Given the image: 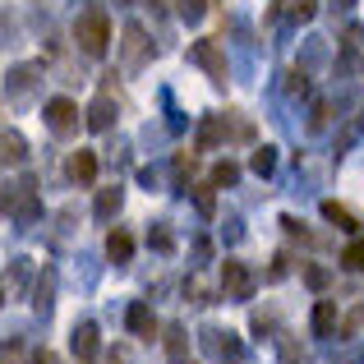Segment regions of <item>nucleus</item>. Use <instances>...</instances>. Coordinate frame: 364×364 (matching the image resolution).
Listing matches in <instances>:
<instances>
[{"label": "nucleus", "mask_w": 364, "mask_h": 364, "mask_svg": "<svg viewBox=\"0 0 364 364\" xmlns=\"http://www.w3.org/2000/svg\"><path fill=\"white\" fill-rule=\"evenodd\" d=\"M65 171H70V180H74V185H92V180H97V152H92V148L70 152Z\"/></svg>", "instance_id": "obj_5"}, {"label": "nucleus", "mask_w": 364, "mask_h": 364, "mask_svg": "<svg viewBox=\"0 0 364 364\" xmlns=\"http://www.w3.org/2000/svg\"><path fill=\"white\" fill-rule=\"evenodd\" d=\"M208 337V350H213L217 360H235L240 355V341H235V332H203Z\"/></svg>", "instance_id": "obj_12"}, {"label": "nucleus", "mask_w": 364, "mask_h": 364, "mask_svg": "<svg viewBox=\"0 0 364 364\" xmlns=\"http://www.w3.org/2000/svg\"><path fill=\"white\" fill-rule=\"evenodd\" d=\"M222 139H226V120H222V116H208L203 124H198V148H203V152L217 148Z\"/></svg>", "instance_id": "obj_13"}, {"label": "nucleus", "mask_w": 364, "mask_h": 364, "mask_svg": "<svg viewBox=\"0 0 364 364\" xmlns=\"http://www.w3.org/2000/svg\"><path fill=\"white\" fill-rule=\"evenodd\" d=\"M0 295H5V291H0Z\"/></svg>", "instance_id": "obj_31"}, {"label": "nucleus", "mask_w": 364, "mask_h": 364, "mask_svg": "<svg viewBox=\"0 0 364 364\" xmlns=\"http://www.w3.org/2000/svg\"><path fill=\"white\" fill-rule=\"evenodd\" d=\"M304 282H309V286H318V291H323V286H328V272H323V267H309V272H304Z\"/></svg>", "instance_id": "obj_26"}, {"label": "nucleus", "mask_w": 364, "mask_h": 364, "mask_svg": "<svg viewBox=\"0 0 364 364\" xmlns=\"http://www.w3.org/2000/svg\"><path fill=\"white\" fill-rule=\"evenodd\" d=\"M189 60H194V65H203V70L213 74L217 83H226V55H222V46H217L213 37H203V42H194V46H189Z\"/></svg>", "instance_id": "obj_4"}, {"label": "nucleus", "mask_w": 364, "mask_h": 364, "mask_svg": "<svg viewBox=\"0 0 364 364\" xmlns=\"http://www.w3.org/2000/svg\"><path fill=\"white\" fill-rule=\"evenodd\" d=\"M304 88H309V83H304V74H300V70L286 74V92H304Z\"/></svg>", "instance_id": "obj_24"}, {"label": "nucleus", "mask_w": 364, "mask_h": 364, "mask_svg": "<svg viewBox=\"0 0 364 364\" xmlns=\"http://www.w3.org/2000/svg\"><path fill=\"white\" fill-rule=\"evenodd\" d=\"M97 346H102V341H97V323H79V328H74V355L92 360V355H97Z\"/></svg>", "instance_id": "obj_11"}, {"label": "nucleus", "mask_w": 364, "mask_h": 364, "mask_svg": "<svg viewBox=\"0 0 364 364\" xmlns=\"http://www.w3.org/2000/svg\"><path fill=\"white\" fill-rule=\"evenodd\" d=\"M111 124H116V102H111V92H102L88 107V129H111Z\"/></svg>", "instance_id": "obj_10"}, {"label": "nucleus", "mask_w": 364, "mask_h": 364, "mask_svg": "<svg viewBox=\"0 0 364 364\" xmlns=\"http://www.w3.org/2000/svg\"><path fill=\"white\" fill-rule=\"evenodd\" d=\"M323 217H328L337 231H355V226H360V222H355V213H350V208H341V203H332V198L323 203Z\"/></svg>", "instance_id": "obj_16"}, {"label": "nucleus", "mask_w": 364, "mask_h": 364, "mask_svg": "<svg viewBox=\"0 0 364 364\" xmlns=\"http://www.w3.org/2000/svg\"><path fill=\"white\" fill-rule=\"evenodd\" d=\"M120 51H124V65H129V70H139V65L148 60V33H143L139 23H129V28H124Z\"/></svg>", "instance_id": "obj_6"}, {"label": "nucleus", "mask_w": 364, "mask_h": 364, "mask_svg": "<svg viewBox=\"0 0 364 364\" xmlns=\"http://www.w3.org/2000/svg\"><path fill=\"white\" fill-rule=\"evenodd\" d=\"M235 180H240V166H235V161H217L213 166V189H231Z\"/></svg>", "instance_id": "obj_19"}, {"label": "nucleus", "mask_w": 364, "mask_h": 364, "mask_svg": "<svg viewBox=\"0 0 364 364\" xmlns=\"http://www.w3.org/2000/svg\"><path fill=\"white\" fill-rule=\"evenodd\" d=\"M171 171H176V180L185 185V176L194 171V152H176V161H171Z\"/></svg>", "instance_id": "obj_21"}, {"label": "nucleus", "mask_w": 364, "mask_h": 364, "mask_svg": "<svg viewBox=\"0 0 364 364\" xmlns=\"http://www.w3.org/2000/svg\"><path fill=\"white\" fill-rule=\"evenodd\" d=\"M124 323H129V332L134 337H152V332H157V318H152V309L148 304H129V314H124Z\"/></svg>", "instance_id": "obj_9"}, {"label": "nucleus", "mask_w": 364, "mask_h": 364, "mask_svg": "<svg viewBox=\"0 0 364 364\" xmlns=\"http://www.w3.org/2000/svg\"><path fill=\"white\" fill-rule=\"evenodd\" d=\"M74 42L83 46V55H107L111 46V18L102 14V9H88V14H79V23H74Z\"/></svg>", "instance_id": "obj_1"}, {"label": "nucleus", "mask_w": 364, "mask_h": 364, "mask_svg": "<svg viewBox=\"0 0 364 364\" xmlns=\"http://www.w3.org/2000/svg\"><path fill=\"white\" fill-rule=\"evenodd\" d=\"M166 355H171V364H189V341H185V328H166Z\"/></svg>", "instance_id": "obj_15"}, {"label": "nucleus", "mask_w": 364, "mask_h": 364, "mask_svg": "<svg viewBox=\"0 0 364 364\" xmlns=\"http://www.w3.org/2000/svg\"><path fill=\"white\" fill-rule=\"evenodd\" d=\"M341 263H346L350 272H364V240H350L346 249H341Z\"/></svg>", "instance_id": "obj_20"}, {"label": "nucleus", "mask_w": 364, "mask_h": 364, "mask_svg": "<svg viewBox=\"0 0 364 364\" xmlns=\"http://www.w3.org/2000/svg\"><path fill=\"white\" fill-rule=\"evenodd\" d=\"M198 208H203V213H213V185L198 189Z\"/></svg>", "instance_id": "obj_28"}, {"label": "nucleus", "mask_w": 364, "mask_h": 364, "mask_svg": "<svg viewBox=\"0 0 364 364\" xmlns=\"http://www.w3.org/2000/svg\"><path fill=\"white\" fill-rule=\"evenodd\" d=\"M28 161V143L18 129H0V166H23Z\"/></svg>", "instance_id": "obj_7"}, {"label": "nucleus", "mask_w": 364, "mask_h": 364, "mask_svg": "<svg viewBox=\"0 0 364 364\" xmlns=\"http://www.w3.org/2000/svg\"><path fill=\"white\" fill-rule=\"evenodd\" d=\"M222 291L231 295V300H249V295H254V272H249L245 258H226L222 263Z\"/></svg>", "instance_id": "obj_2"}, {"label": "nucleus", "mask_w": 364, "mask_h": 364, "mask_svg": "<svg viewBox=\"0 0 364 364\" xmlns=\"http://www.w3.org/2000/svg\"><path fill=\"white\" fill-rule=\"evenodd\" d=\"M314 337H332V332H337V323H341V314H337V304L332 300H318L314 304Z\"/></svg>", "instance_id": "obj_8"}, {"label": "nucleus", "mask_w": 364, "mask_h": 364, "mask_svg": "<svg viewBox=\"0 0 364 364\" xmlns=\"http://www.w3.org/2000/svg\"><path fill=\"white\" fill-rule=\"evenodd\" d=\"M0 364H23V341H9V346L0 350Z\"/></svg>", "instance_id": "obj_23"}, {"label": "nucleus", "mask_w": 364, "mask_h": 364, "mask_svg": "<svg viewBox=\"0 0 364 364\" xmlns=\"http://www.w3.org/2000/svg\"><path fill=\"white\" fill-rule=\"evenodd\" d=\"M33 364H60V360H55V350H37Z\"/></svg>", "instance_id": "obj_30"}, {"label": "nucleus", "mask_w": 364, "mask_h": 364, "mask_svg": "<svg viewBox=\"0 0 364 364\" xmlns=\"http://www.w3.org/2000/svg\"><path fill=\"white\" fill-rule=\"evenodd\" d=\"M180 14H185V18H198V14H203V0H180Z\"/></svg>", "instance_id": "obj_25"}, {"label": "nucleus", "mask_w": 364, "mask_h": 364, "mask_svg": "<svg viewBox=\"0 0 364 364\" xmlns=\"http://www.w3.org/2000/svg\"><path fill=\"white\" fill-rule=\"evenodd\" d=\"M291 14L304 23V18H314V14H318V0H291Z\"/></svg>", "instance_id": "obj_22"}, {"label": "nucleus", "mask_w": 364, "mask_h": 364, "mask_svg": "<svg viewBox=\"0 0 364 364\" xmlns=\"http://www.w3.org/2000/svg\"><path fill=\"white\" fill-rule=\"evenodd\" d=\"M249 171H254V176H272L277 171V148H254V157H249Z\"/></svg>", "instance_id": "obj_18"}, {"label": "nucleus", "mask_w": 364, "mask_h": 364, "mask_svg": "<svg viewBox=\"0 0 364 364\" xmlns=\"http://www.w3.org/2000/svg\"><path fill=\"white\" fill-rule=\"evenodd\" d=\"M46 124H51V134L70 139V134L79 129V107H74L70 97H51L46 102Z\"/></svg>", "instance_id": "obj_3"}, {"label": "nucleus", "mask_w": 364, "mask_h": 364, "mask_svg": "<svg viewBox=\"0 0 364 364\" xmlns=\"http://www.w3.org/2000/svg\"><path fill=\"white\" fill-rule=\"evenodd\" d=\"M129 254H134L129 231H111L107 235V258H111V263H129Z\"/></svg>", "instance_id": "obj_14"}, {"label": "nucleus", "mask_w": 364, "mask_h": 364, "mask_svg": "<svg viewBox=\"0 0 364 364\" xmlns=\"http://www.w3.org/2000/svg\"><path fill=\"white\" fill-rule=\"evenodd\" d=\"M120 185H111V189H102V194H97V208H92V213H97L102 217V222H111V217H116L120 213Z\"/></svg>", "instance_id": "obj_17"}, {"label": "nucleus", "mask_w": 364, "mask_h": 364, "mask_svg": "<svg viewBox=\"0 0 364 364\" xmlns=\"http://www.w3.org/2000/svg\"><path fill=\"white\" fill-rule=\"evenodd\" d=\"M360 328H364V304H360V309L346 318V332H360Z\"/></svg>", "instance_id": "obj_27"}, {"label": "nucleus", "mask_w": 364, "mask_h": 364, "mask_svg": "<svg viewBox=\"0 0 364 364\" xmlns=\"http://www.w3.org/2000/svg\"><path fill=\"white\" fill-rule=\"evenodd\" d=\"M148 240H152V245H157V249H171V235H166V231H152V235H148Z\"/></svg>", "instance_id": "obj_29"}]
</instances>
